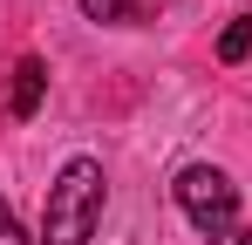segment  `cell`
I'll use <instances>...</instances> for the list:
<instances>
[{
    "mask_svg": "<svg viewBox=\"0 0 252 245\" xmlns=\"http://www.w3.org/2000/svg\"><path fill=\"white\" fill-rule=\"evenodd\" d=\"M246 55H252V21H232L218 34V61H246Z\"/></svg>",
    "mask_w": 252,
    "mask_h": 245,
    "instance_id": "5b68a950",
    "label": "cell"
},
{
    "mask_svg": "<svg viewBox=\"0 0 252 245\" xmlns=\"http://www.w3.org/2000/svg\"><path fill=\"white\" fill-rule=\"evenodd\" d=\"M95 225H102V163L68 157L41 204V245H89Z\"/></svg>",
    "mask_w": 252,
    "mask_h": 245,
    "instance_id": "6da1fadb",
    "label": "cell"
},
{
    "mask_svg": "<svg viewBox=\"0 0 252 245\" xmlns=\"http://www.w3.org/2000/svg\"><path fill=\"white\" fill-rule=\"evenodd\" d=\"M89 21H102V28H129L136 14H143V0H82Z\"/></svg>",
    "mask_w": 252,
    "mask_h": 245,
    "instance_id": "277c9868",
    "label": "cell"
},
{
    "mask_svg": "<svg viewBox=\"0 0 252 245\" xmlns=\"http://www.w3.org/2000/svg\"><path fill=\"white\" fill-rule=\"evenodd\" d=\"M41 95H48V68L34 61V55H21V61H14V82H7V116L28 122L34 109H41Z\"/></svg>",
    "mask_w": 252,
    "mask_h": 245,
    "instance_id": "3957f363",
    "label": "cell"
},
{
    "mask_svg": "<svg viewBox=\"0 0 252 245\" xmlns=\"http://www.w3.org/2000/svg\"><path fill=\"white\" fill-rule=\"evenodd\" d=\"M205 245H252V232H239V225H225V232H211Z\"/></svg>",
    "mask_w": 252,
    "mask_h": 245,
    "instance_id": "8992f818",
    "label": "cell"
},
{
    "mask_svg": "<svg viewBox=\"0 0 252 245\" xmlns=\"http://www.w3.org/2000/svg\"><path fill=\"white\" fill-rule=\"evenodd\" d=\"M170 198H177V211H184L198 232H225V225L239 218V184H232L218 163H184L177 184H170Z\"/></svg>",
    "mask_w": 252,
    "mask_h": 245,
    "instance_id": "7a4b0ae2",
    "label": "cell"
},
{
    "mask_svg": "<svg viewBox=\"0 0 252 245\" xmlns=\"http://www.w3.org/2000/svg\"><path fill=\"white\" fill-rule=\"evenodd\" d=\"M0 239H14V211H7V198H0Z\"/></svg>",
    "mask_w": 252,
    "mask_h": 245,
    "instance_id": "52a82bcc",
    "label": "cell"
}]
</instances>
